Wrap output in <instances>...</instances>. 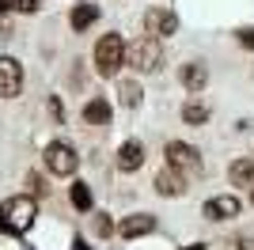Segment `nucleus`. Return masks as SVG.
<instances>
[{"label": "nucleus", "mask_w": 254, "mask_h": 250, "mask_svg": "<svg viewBox=\"0 0 254 250\" xmlns=\"http://www.w3.org/2000/svg\"><path fill=\"white\" fill-rule=\"evenodd\" d=\"M126 64L133 72H140V76H156L159 68H163V42L152 38V34L129 42L126 46Z\"/></svg>", "instance_id": "obj_1"}, {"label": "nucleus", "mask_w": 254, "mask_h": 250, "mask_svg": "<svg viewBox=\"0 0 254 250\" xmlns=\"http://www.w3.org/2000/svg\"><path fill=\"white\" fill-rule=\"evenodd\" d=\"M34 216H38V205H34V197H11L8 205H0V231H15V235H23V231H31Z\"/></svg>", "instance_id": "obj_2"}, {"label": "nucleus", "mask_w": 254, "mask_h": 250, "mask_svg": "<svg viewBox=\"0 0 254 250\" xmlns=\"http://www.w3.org/2000/svg\"><path fill=\"white\" fill-rule=\"evenodd\" d=\"M126 64V38L122 34H103V38L95 42V72L99 76H114L118 68Z\"/></svg>", "instance_id": "obj_3"}, {"label": "nucleus", "mask_w": 254, "mask_h": 250, "mask_svg": "<svg viewBox=\"0 0 254 250\" xmlns=\"http://www.w3.org/2000/svg\"><path fill=\"white\" fill-rule=\"evenodd\" d=\"M42 159H46V167H50V175H57V178L76 175V167H80V156H76V148L68 144V140H50Z\"/></svg>", "instance_id": "obj_4"}, {"label": "nucleus", "mask_w": 254, "mask_h": 250, "mask_svg": "<svg viewBox=\"0 0 254 250\" xmlns=\"http://www.w3.org/2000/svg\"><path fill=\"white\" fill-rule=\"evenodd\" d=\"M163 156H167V167L182 171L186 178L201 171V152H197L193 144H186V140H167V148H163Z\"/></svg>", "instance_id": "obj_5"}, {"label": "nucleus", "mask_w": 254, "mask_h": 250, "mask_svg": "<svg viewBox=\"0 0 254 250\" xmlns=\"http://www.w3.org/2000/svg\"><path fill=\"white\" fill-rule=\"evenodd\" d=\"M144 31L152 34V38H171V34L179 31V15H175V11L171 8H148L144 11Z\"/></svg>", "instance_id": "obj_6"}, {"label": "nucleus", "mask_w": 254, "mask_h": 250, "mask_svg": "<svg viewBox=\"0 0 254 250\" xmlns=\"http://www.w3.org/2000/svg\"><path fill=\"white\" fill-rule=\"evenodd\" d=\"M23 91V64L15 57H0V99H15Z\"/></svg>", "instance_id": "obj_7"}, {"label": "nucleus", "mask_w": 254, "mask_h": 250, "mask_svg": "<svg viewBox=\"0 0 254 250\" xmlns=\"http://www.w3.org/2000/svg\"><path fill=\"white\" fill-rule=\"evenodd\" d=\"M239 212H243V201L235 197V193H220V197L205 201V216L216 220V224H220V220H235Z\"/></svg>", "instance_id": "obj_8"}, {"label": "nucleus", "mask_w": 254, "mask_h": 250, "mask_svg": "<svg viewBox=\"0 0 254 250\" xmlns=\"http://www.w3.org/2000/svg\"><path fill=\"white\" fill-rule=\"evenodd\" d=\"M190 189V178L182 175V171H175V167H163L156 175V193L159 197H182Z\"/></svg>", "instance_id": "obj_9"}, {"label": "nucleus", "mask_w": 254, "mask_h": 250, "mask_svg": "<svg viewBox=\"0 0 254 250\" xmlns=\"http://www.w3.org/2000/svg\"><path fill=\"white\" fill-rule=\"evenodd\" d=\"M148 231H156V216H152V212H137V216L122 220L118 235H122V239H140V235H148Z\"/></svg>", "instance_id": "obj_10"}, {"label": "nucleus", "mask_w": 254, "mask_h": 250, "mask_svg": "<svg viewBox=\"0 0 254 250\" xmlns=\"http://www.w3.org/2000/svg\"><path fill=\"white\" fill-rule=\"evenodd\" d=\"M140 167H144V144H140V140H126V144L118 148V171L133 175Z\"/></svg>", "instance_id": "obj_11"}, {"label": "nucleus", "mask_w": 254, "mask_h": 250, "mask_svg": "<svg viewBox=\"0 0 254 250\" xmlns=\"http://www.w3.org/2000/svg\"><path fill=\"white\" fill-rule=\"evenodd\" d=\"M179 80H182V87H186V91L201 95V87L209 83V68H205L201 61H190V64H182V68H179Z\"/></svg>", "instance_id": "obj_12"}, {"label": "nucleus", "mask_w": 254, "mask_h": 250, "mask_svg": "<svg viewBox=\"0 0 254 250\" xmlns=\"http://www.w3.org/2000/svg\"><path fill=\"white\" fill-rule=\"evenodd\" d=\"M99 19V4H76L68 11V23H72V31H87L91 23Z\"/></svg>", "instance_id": "obj_13"}, {"label": "nucleus", "mask_w": 254, "mask_h": 250, "mask_svg": "<svg viewBox=\"0 0 254 250\" xmlns=\"http://www.w3.org/2000/svg\"><path fill=\"white\" fill-rule=\"evenodd\" d=\"M228 178H232V186H254V159H235L228 167Z\"/></svg>", "instance_id": "obj_14"}, {"label": "nucleus", "mask_w": 254, "mask_h": 250, "mask_svg": "<svg viewBox=\"0 0 254 250\" xmlns=\"http://www.w3.org/2000/svg\"><path fill=\"white\" fill-rule=\"evenodd\" d=\"M84 122L87 125H110V103L106 99H91L84 106Z\"/></svg>", "instance_id": "obj_15"}, {"label": "nucleus", "mask_w": 254, "mask_h": 250, "mask_svg": "<svg viewBox=\"0 0 254 250\" xmlns=\"http://www.w3.org/2000/svg\"><path fill=\"white\" fill-rule=\"evenodd\" d=\"M182 122L193 125V129H201V125L209 122V106H205L201 99H190V103L182 106Z\"/></svg>", "instance_id": "obj_16"}, {"label": "nucleus", "mask_w": 254, "mask_h": 250, "mask_svg": "<svg viewBox=\"0 0 254 250\" xmlns=\"http://www.w3.org/2000/svg\"><path fill=\"white\" fill-rule=\"evenodd\" d=\"M68 197H72V205L80 208V212H87V208H91V189H87V182H72Z\"/></svg>", "instance_id": "obj_17"}, {"label": "nucleus", "mask_w": 254, "mask_h": 250, "mask_svg": "<svg viewBox=\"0 0 254 250\" xmlns=\"http://www.w3.org/2000/svg\"><path fill=\"white\" fill-rule=\"evenodd\" d=\"M118 95H122V103L126 106H140V83L137 80H122V87H118Z\"/></svg>", "instance_id": "obj_18"}, {"label": "nucleus", "mask_w": 254, "mask_h": 250, "mask_svg": "<svg viewBox=\"0 0 254 250\" xmlns=\"http://www.w3.org/2000/svg\"><path fill=\"white\" fill-rule=\"evenodd\" d=\"M110 231H114V224H110L106 216H99L95 220V235H110Z\"/></svg>", "instance_id": "obj_19"}, {"label": "nucleus", "mask_w": 254, "mask_h": 250, "mask_svg": "<svg viewBox=\"0 0 254 250\" xmlns=\"http://www.w3.org/2000/svg\"><path fill=\"white\" fill-rule=\"evenodd\" d=\"M239 42H243L247 50H254V27H247V31H239Z\"/></svg>", "instance_id": "obj_20"}, {"label": "nucleus", "mask_w": 254, "mask_h": 250, "mask_svg": "<svg viewBox=\"0 0 254 250\" xmlns=\"http://www.w3.org/2000/svg\"><path fill=\"white\" fill-rule=\"evenodd\" d=\"M15 8V0H0V15H4V11H11Z\"/></svg>", "instance_id": "obj_21"}, {"label": "nucleus", "mask_w": 254, "mask_h": 250, "mask_svg": "<svg viewBox=\"0 0 254 250\" xmlns=\"http://www.w3.org/2000/svg\"><path fill=\"white\" fill-rule=\"evenodd\" d=\"M186 250H205V243H193V247H186Z\"/></svg>", "instance_id": "obj_22"}, {"label": "nucleus", "mask_w": 254, "mask_h": 250, "mask_svg": "<svg viewBox=\"0 0 254 250\" xmlns=\"http://www.w3.org/2000/svg\"><path fill=\"white\" fill-rule=\"evenodd\" d=\"M251 201H254V189H251Z\"/></svg>", "instance_id": "obj_23"}]
</instances>
